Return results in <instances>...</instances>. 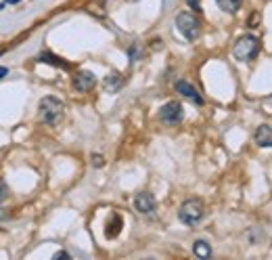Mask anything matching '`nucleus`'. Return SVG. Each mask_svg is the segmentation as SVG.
<instances>
[{
	"label": "nucleus",
	"instance_id": "1",
	"mask_svg": "<svg viewBox=\"0 0 272 260\" xmlns=\"http://www.w3.org/2000/svg\"><path fill=\"white\" fill-rule=\"evenodd\" d=\"M65 118V105L55 97H44L38 107V120L47 126H59Z\"/></svg>",
	"mask_w": 272,
	"mask_h": 260
},
{
	"label": "nucleus",
	"instance_id": "2",
	"mask_svg": "<svg viewBox=\"0 0 272 260\" xmlns=\"http://www.w3.org/2000/svg\"><path fill=\"white\" fill-rule=\"evenodd\" d=\"M176 28L189 42H195L201 36V21L191 13H180L176 15Z\"/></svg>",
	"mask_w": 272,
	"mask_h": 260
},
{
	"label": "nucleus",
	"instance_id": "3",
	"mask_svg": "<svg viewBox=\"0 0 272 260\" xmlns=\"http://www.w3.org/2000/svg\"><path fill=\"white\" fill-rule=\"evenodd\" d=\"M203 214H206V208H203L201 200H187L178 210V219L183 221L185 225L193 227V225H197L203 219Z\"/></svg>",
	"mask_w": 272,
	"mask_h": 260
},
{
	"label": "nucleus",
	"instance_id": "4",
	"mask_svg": "<svg viewBox=\"0 0 272 260\" xmlns=\"http://www.w3.org/2000/svg\"><path fill=\"white\" fill-rule=\"evenodd\" d=\"M233 53L239 61H252L260 53V40L256 36H243L237 40Z\"/></svg>",
	"mask_w": 272,
	"mask_h": 260
},
{
	"label": "nucleus",
	"instance_id": "5",
	"mask_svg": "<svg viewBox=\"0 0 272 260\" xmlns=\"http://www.w3.org/2000/svg\"><path fill=\"white\" fill-rule=\"evenodd\" d=\"M160 118L166 124H178V122H183V118H185V110H183V105H180L178 101H170L160 110Z\"/></svg>",
	"mask_w": 272,
	"mask_h": 260
},
{
	"label": "nucleus",
	"instance_id": "6",
	"mask_svg": "<svg viewBox=\"0 0 272 260\" xmlns=\"http://www.w3.org/2000/svg\"><path fill=\"white\" fill-rule=\"evenodd\" d=\"M74 89L78 91V93H88L90 89H95V84H97V78H95V74L93 72H78L76 76H74Z\"/></svg>",
	"mask_w": 272,
	"mask_h": 260
},
{
	"label": "nucleus",
	"instance_id": "7",
	"mask_svg": "<svg viewBox=\"0 0 272 260\" xmlns=\"http://www.w3.org/2000/svg\"><path fill=\"white\" fill-rule=\"evenodd\" d=\"M134 208L139 210L141 214H151L153 210H155V198L151 193H147V191H143V193H139L134 198Z\"/></svg>",
	"mask_w": 272,
	"mask_h": 260
},
{
	"label": "nucleus",
	"instance_id": "8",
	"mask_svg": "<svg viewBox=\"0 0 272 260\" xmlns=\"http://www.w3.org/2000/svg\"><path fill=\"white\" fill-rule=\"evenodd\" d=\"M176 91L183 95V97H187L189 101H193V103H197V105H203V99H201L199 91L195 89L193 84H189V82H185V80H180V82H176Z\"/></svg>",
	"mask_w": 272,
	"mask_h": 260
},
{
	"label": "nucleus",
	"instance_id": "9",
	"mask_svg": "<svg viewBox=\"0 0 272 260\" xmlns=\"http://www.w3.org/2000/svg\"><path fill=\"white\" fill-rule=\"evenodd\" d=\"M256 143L264 149H270L272 147V128L270 124H262L258 130H256Z\"/></svg>",
	"mask_w": 272,
	"mask_h": 260
},
{
	"label": "nucleus",
	"instance_id": "10",
	"mask_svg": "<svg viewBox=\"0 0 272 260\" xmlns=\"http://www.w3.org/2000/svg\"><path fill=\"white\" fill-rule=\"evenodd\" d=\"M122 227H124L122 216H120V214H111V219L107 221V229H105L107 237H118L120 231H122Z\"/></svg>",
	"mask_w": 272,
	"mask_h": 260
},
{
	"label": "nucleus",
	"instance_id": "11",
	"mask_svg": "<svg viewBox=\"0 0 272 260\" xmlns=\"http://www.w3.org/2000/svg\"><path fill=\"white\" fill-rule=\"evenodd\" d=\"M120 86H122V76H120L118 72H113V74H109V76L105 78V91H107V93H116Z\"/></svg>",
	"mask_w": 272,
	"mask_h": 260
},
{
	"label": "nucleus",
	"instance_id": "12",
	"mask_svg": "<svg viewBox=\"0 0 272 260\" xmlns=\"http://www.w3.org/2000/svg\"><path fill=\"white\" fill-rule=\"evenodd\" d=\"M218 7L224 11V13H237L241 9V3L243 0H216Z\"/></svg>",
	"mask_w": 272,
	"mask_h": 260
},
{
	"label": "nucleus",
	"instance_id": "13",
	"mask_svg": "<svg viewBox=\"0 0 272 260\" xmlns=\"http://www.w3.org/2000/svg\"><path fill=\"white\" fill-rule=\"evenodd\" d=\"M38 61H42V63H51V65H57V68H70V63L61 61L59 57H55V55H51V53H42V55L38 57Z\"/></svg>",
	"mask_w": 272,
	"mask_h": 260
},
{
	"label": "nucleus",
	"instance_id": "14",
	"mask_svg": "<svg viewBox=\"0 0 272 260\" xmlns=\"http://www.w3.org/2000/svg\"><path fill=\"white\" fill-rule=\"evenodd\" d=\"M193 252H195V256H199V258H210L212 256V250H210V246L203 242V240H199V242H195V246H193Z\"/></svg>",
	"mask_w": 272,
	"mask_h": 260
},
{
	"label": "nucleus",
	"instance_id": "15",
	"mask_svg": "<svg viewBox=\"0 0 272 260\" xmlns=\"http://www.w3.org/2000/svg\"><path fill=\"white\" fill-rule=\"evenodd\" d=\"M7 198H9V187H7V183L3 179H0V204L7 202Z\"/></svg>",
	"mask_w": 272,
	"mask_h": 260
},
{
	"label": "nucleus",
	"instance_id": "16",
	"mask_svg": "<svg viewBox=\"0 0 272 260\" xmlns=\"http://www.w3.org/2000/svg\"><path fill=\"white\" fill-rule=\"evenodd\" d=\"M90 160H93V166H97V168H103L105 166V160L99 154H93V156H90Z\"/></svg>",
	"mask_w": 272,
	"mask_h": 260
},
{
	"label": "nucleus",
	"instance_id": "17",
	"mask_svg": "<svg viewBox=\"0 0 272 260\" xmlns=\"http://www.w3.org/2000/svg\"><path fill=\"white\" fill-rule=\"evenodd\" d=\"M61 258H72V256L67 254V252H57V254H55V260H61Z\"/></svg>",
	"mask_w": 272,
	"mask_h": 260
},
{
	"label": "nucleus",
	"instance_id": "18",
	"mask_svg": "<svg viewBox=\"0 0 272 260\" xmlns=\"http://www.w3.org/2000/svg\"><path fill=\"white\" fill-rule=\"evenodd\" d=\"M187 3H189V5H191L195 11H201V9H199V0H187Z\"/></svg>",
	"mask_w": 272,
	"mask_h": 260
},
{
	"label": "nucleus",
	"instance_id": "19",
	"mask_svg": "<svg viewBox=\"0 0 272 260\" xmlns=\"http://www.w3.org/2000/svg\"><path fill=\"white\" fill-rule=\"evenodd\" d=\"M249 28H258V15L252 17V21H249Z\"/></svg>",
	"mask_w": 272,
	"mask_h": 260
},
{
	"label": "nucleus",
	"instance_id": "20",
	"mask_svg": "<svg viewBox=\"0 0 272 260\" xmlns=\"http://www.w3.org/2000/svg\"><path fill=\"white\" fill-rule=\"evenodd\" d=\"M7 74H9V70H7V68H0V80H3Z\"/></svg>",
	"mask_w": 272,
	"mask_h": 260
},
{
	"label": "nucleus",
	"instance_id": "21",
	"mask_svg": "<svg viewBox=\"0 0 272 260\" xmlns=\"http://www.w3.org/2000/svg\"><path fill=\"white\" fill-rule=\"evenodd\" d=\"M7 3H9V5H17V3H19V0H7Z\"/></svg>",
	"mask_w": 272,
	"mask_h": 260
}]
</instances>
